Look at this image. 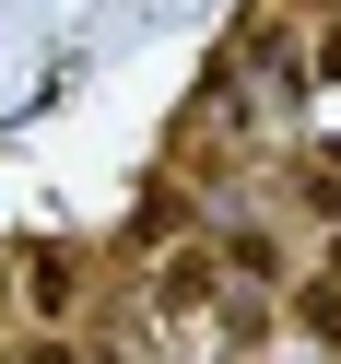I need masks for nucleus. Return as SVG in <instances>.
Wrapping results in <instances>:
<instances>
[{
  "mask_svg": "<svg viewBox=\"0 0 341 364\" xmlns=\"http://www.w3.org/2000/svg\"><path fill=\"white\" fill-rule=\"evenodd\" d=\"M24 306H36V329H71V317H83V247H59V235H36L24 247Z\"/></svg>",
  "mask_w": 341,
  "mask_h": 364,
  "instance_id": "f03ea898",
  "label": "nucleus"
},
{
  "mask_svg": "<svg viewBox=\"0 0 341 364\" xmlns=\"http://www.w3.org/2000/svg\"><path fill=\"white\" fill-rule=\"evenodd\" d=\"M283 329H294V317H283V294H247V282H236V294L212 306V341H224V364H259Z\"/></svg>",
  "mask_w": 341,
  "mask_h": 364,
  "instance_id": "7ed1b4c3",
  "label": "nucleus"
},
{
  "mask_svg": "<svg viewBox=\"0 0 341 364\" xmlns=\"http://www.w3.org/2000/svg\"><path fill=\"white\" fill-rule=\"evenodd\" d=\"M130 282H142V317H212L224 294H236V270H224V235H189V247H165V259H142Z\"/></svg>",
  "mask_w": 341,
  "mask_h": 364,
  "instance_id": "f257e3e1",
  "label": "nucleus"
},
{
  "mask_svg": "<svg viewBox=\"0 0 341 364\" xmlns=\"http://www.w3.org/2000/svg\"><path fill=\"white\" fill-rule=\"evenodd\" d=\"M318 71L341 82V12H330V24H318Z\"/></svg>",
  "mask_w": 341,
  "mask_h": 364,
  "instance_id": "39448f33",
  "label": "nucleus"
},
{
  "mask_svg": "<svg viewBox=\"0 0 341 364\" xmlns=\"http://www.w3.org/2000/svg\"><path fill=\"white\" fill-rule=\"evenodd\" d=\"M330 364H341V353H330Z\"/></svg>",
  "mask_w": 341,
  "mask_h": 364,
  "instance_id": "423d86ee",
  "label": "nucleus"
},
{
  "mask_svg": "<svg viewBox=\"0 0 341 364\" xmlns=\"http://www.w3.org/2000/svg\"><path fill=\"white\" fill-rule=\"evenodd\" d=\"M283 317H294V341L341 353V270H330V259H318V270H294V282H283Z\"/></svg>",
  "mask_w": 341,
  "mask_h": 364,
  "instance_id": "20e7f679",
  "label": "nucleus"
}]
</instances>
